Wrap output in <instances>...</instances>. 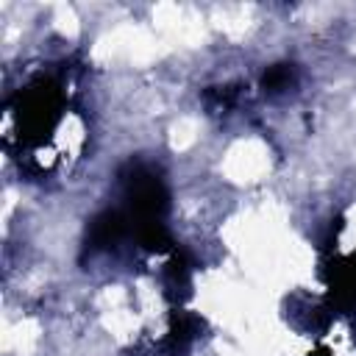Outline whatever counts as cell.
<instances>
[{
    "instance_id": "obj_4",
    "label": "cell",
    "mask_w": 356,
    "mask_h": 356,
    "mask_svg": "<svg viewBox=\"0 0 356 356\" xmlns=\"http://www.w3.org/2000/svg\"><path fill=\"white\" fill-rule=\"evenodd\" d=\"M331 309H350L356 303V250L342 259H328L323 267Z\"/></svg>"
},
{
    "instance_id": "obj_1",
    "label": "cell",
    "mask_w": 356,
    "mask_h": 356,
    "mask_svg": "<svg viewBox=\"0 0 356 356\" xmlns=\"http://www.w3.org/2000/svg\"><path fill=\"white\" fill-rule=\"evenodd\" d=\"M120 189H122V211L131 228V239L150 253H170L175 248L167 211H170V189L161 172L139 159H128L120 167Z\"/></svg>"
},
{
    "instance_id": "obj_6",
    "label": "cell",
    "mask_w": 356,
    "mask_h": 356,
    "mask_svg": "<svg viewBox=\"0 0 356 356\" xmlns=\"http://www.w3.org/2000/svg\"><path fill=\"white\" fill-rule=\"evenodd\" d=\"M203 328V320L197 314H189L184 309H172L170 312V323H167V337H164V345L178 353V350H186V345L200 334Z\"/></svg>"
},
{
    "instance_id": "obj_2",
    "label": "cell",
    "mask_w": 356,
    "mask_h": 356,
    "mask_svg": "<svg viewBox=\"0 0 356 356\" xmlns=\"http://www.w3.org/2000/svg\"><path fill=\"white\" fill-rule=\"evenodd\" d=\"M70 108V97L64 92V83L56 75H33L14 97L8 100V142H17V150L42 147L44 139H50Z\"/></svg>"
},
{
    "instance_id": "obj_3",
    "label": "cell",
    "mask_w": 356,
    "mask_h": 356,
    "mask_svg": "<svg viewBox=\"0 0 356 356\" xmlns=\"http://www.w3.org/2000/svg\"><path fill=\"white\" fill-rule=\"evenodd\" d=\"M131 239V228L125 220V211L120 206H108L100 209L89 222H86V234H83V253L95 256V253H108L114 250L120 242Z\"/></svg>"
},
{
    "instance_id": "obj_5",
    "label": "cell",
    "mask_w": 356,
    "mask_h": 356,
    "mask_svg": "<svg viewBox=\"0 0 356 356\" xmlns=\"http://www.w3.org/2000/svg\"><path fill=\"white\" fill-rule=\"evenodd\" d=\"M192 273H195L192 253L175 245L164 264V298L178 309L192 298Z\"/></svg>"
},
{
    "instance_id": "obj_7",
    "label": "cell",
    "mask_w": 356,
    "mask_h": 356,
    "mask_svg": "<svg viewBox=\"0 0 356 356\" xmlns=\"http://www.w3.org/2000/svg\"><path fill=\"white\" fill-rule=\"evenodd\" d=\"M295 81H298L295 64L281 61V64H270V67L261 72L259 86H261L267 95H278V92H286L289 86H295Z\"/></svg>"
},
{
    "instance_id": "obj_8",
    "label": "cell",
    "mask_w": 356,
    "mask_h": 356,
    "mask_svg": "<svg viewBox=\"0 0 356 356\" xmlns=\"http://www.w3.org/2000/svg\"><path fill=\"white\" fill-rule=\"evenodd\" d=\"M203 100H206V106L214 108V111H220V108H231V106H236V100H239V86H236V83L209 86V89L203 92Z\"/></svg>"
}]
</instances>
